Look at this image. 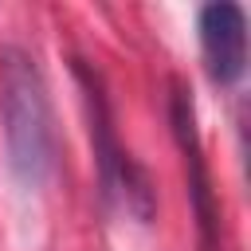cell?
Wrapping results in <instances>:
<instances>
[{
  "label": "cell",
  "mask_w": 251,
  "mask_h": 251,
  "mask_svg": "<svg viewBox=\"0 0 251 251\" xmlns=\"http://www.w3.org/2000/svg\"><path fill=\"white\" fill-rule=\"evenodd\" d=\"M0 126L8 173L24 188H39L55 169V118L43 71L24 47L0 51Z\"/></svg>",
  "instance_id": "obj_1"
},
{
  "label": "cell",
  "mask_w": 251,
  "mask_h": 251,
  "mask_svg": "<svg viewBox=\"0 0 251 251\" xmlns=\"http://www.w3.org/2000/svg\"><path fill=\"white\" fill-rule=\"evenodd\" d=\"M75 78L82 86L86 129H90V149H94V169H98L102 200L114 204V208H122L126 216L149 224L153 220V180L122 149L118 129H114V114H110V98H106V86H102L98 71L86 67L82 59H75Z\"/></svg>",
  "instance_id": "obj_2"
},
{
  "label": "cell",
  "mask_w": 251,
  "mask_h": 251,
  "mask_svg": "<svg viewBox=\"0 0 251 251\" xmlns=\"http://www.w3.org/2000/svg\"><path fill=\"white\" fill-rule=\"evenodd\" d=\"M169 118H173V133L188 169V196L196 208V224H200V251H220L216 227H220V212H216V192H212V176L204 165V145H200V129H196V102L192 90L173 78V94H169Z\"/></svg>",
  "instance_id": "obj_3"
},
{
  "label": "cell",
  "mask_w": 251,
  "mask_h": 251,
  "mask_svg": "<svg viewBox=\"0 0 251 251\" xmlns=\"http://www.w3.org/2000/svg\"><path fill=\"white\" fill-rule=\"evenodd\" d=\"M200 59L216 86L231 90L247 71V16L231 0H212L196 12Z\"/></svg>",
  "instance_id": "obj_4"
}]
</instances>
